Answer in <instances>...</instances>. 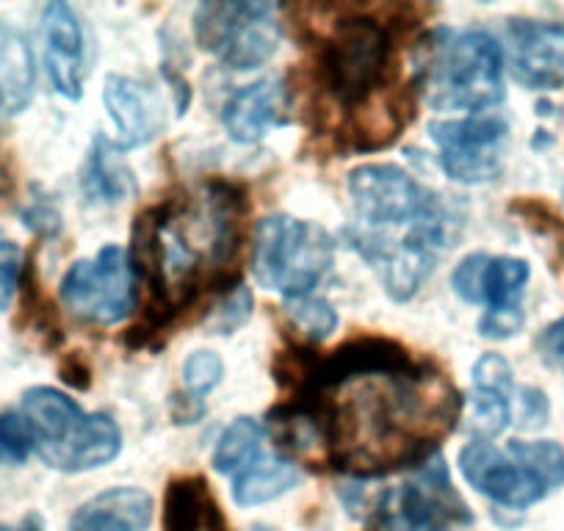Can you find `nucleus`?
Here are the masks:
<instances>
[{
  "instance_id": "37",
  "label": "nucleus",
  "mask_w": 564,
  "mask_h": 531,
  "mask_svg": "<svg viewBox=\"0 0 564 531\" xmlns=\"http://www.w3.org/2000/svg\"><path fill=\"white\" fill-rule=\"evenodd\" d=\"M0 531H45V520L42 514L29 512L20 523H0Z\"/></svg>"
},
{
  "instance_id": "35",
  "label": "nucleus",
  "mask_w": 564,
  "mask_h": 531,
  "mask_svg": "<svg viewBox=\"0 0 564 531\" xmlns=\"http://www.w3.org/2000/svg\"><path fill=\"white\" fill-rule=\"evenodd\" d=\"M172 413H175V419L181 421V424H192V421H199L205 415V408L199 399H194V395H177L175 402H172Z\"/></svg>"
},
{
  "instance_id": "18",
  "label": "nucleus",
  "mask_w": 564,
  "mask_h": 531,
  "mask_svg": "<svg viewBox=\"0 0 564 531\" xmlns=\"http://www.w3.org/2000/svg\"><path fill=\"white\" fill-rule=\"evenodd\" d=\"M164 531H230L203 476H181L166 487Z\"/></svg>"
},
{
  "instance_id": "23",
  "label": "nucleus",
  "mask_w": 564,
  "mask_h": 531,
  "mask_svg": "<svg viewBox=\"0 0 564 531\" xmlns=\"http://www.w3.org/2000/svg\"><path fill=\"white\" fill-rule=\"evenodd\" d=\"M265 435H269L265 426L258 424L254 419H236L221 432L219 443H216L214 468L219 474L238 476L263 454Z\"/></svg>"
},
{
  "instance_id": "1",
  "label": "nucleus",
  "mask_w": 564,
  "mask_h": 531,
  "mask_svg": "<svg viewBox=\"0 0 564 531\" xmlns=\"http://www.w3.org/2000/svg\"><path fill=\"white\" fill-rule=\"evenodd\" d=\"M300 402L322 432L324 463L360 479L423 465L463 415L441 371L384 338L355 340L316 362Z\"/></svg>"
},
{
  "instance_id": "16",
  "label": "nucleus",
  "mask_w": 564,
  "mask_h": 531,
  "mask_svg": "<svg viewBox=\"0 0 564 531\" xmlns=\"http://www.w3.org/2000/svg\"><path fill=\"white\" fill-rule=\"evenodd\" d=\"M102 102L117 124L122 150L141 148L159 137L161 124H164L161 102L144 84L124 78V75H108L106 86H102Z\"/></svg>"
},
{
  "instance_id": "11",
  "label": "nucleus",
  "mask_w": 564,
  "mask_h": 531,
  "mask_svg": "<svg viewBox=\"0 0 564 531\" xmlns=\"http://www.w3.org/2000/svg\"><path fill=\"white\" fill-rule=\"evenodd\" d=\"M432 139L441 148V166L452 181L465 186L490 183L503 170L507 122L501 117H481L432 124Z\"/></svg>"
},
{
  "instance_id": "24",
  "label": "nucleus",
  "mask_w": 564,
  "mask_h": 531,
  "mask_svg": "<svg viewBox=\"0 0 564 531\" xmlns=\"http://www.w3.org/2000/svg\"><path fill=\"white\" fill-rule=\"evenodd\" d=\"M531 269L520 258H490L485 266L481 302L487 311H520Z\"/></svg>"
},
{
  "instance_id": "3",
  "label": "nucleus",
  "mask_w": 564,
  "mask_h": 531,
  "mask_svg": "<svg viewBox=\"0 0 564 531\" xmlns=\"http://www.w3.org/2000/svg\"><path fill=\"white\" fill-rule=\"evenodd\" d=\"M349 194L355 225L346 238L377 269L388 296L410 300L448 249L452 214L435 192L393 164L357 166Z\"/></svg>"
},
{
  "instance_id": "36",
  "label": "nucleus",
  "mask_w": 564,
  "mask_h": 531,
  "mask_svg": "<svg viewBox=\"0 0 564 531\" xmlns=\"http://www.w3.org/2000/svg\"><path fill=\"white\" fill-rule=\"evenodd\" d=\"M25 225L34 227V230H42V232H56L58 216L53 214L51 208H40V205H34L31 210H25Z\"/></svg>"
},
{
  "instance_id": "39",
  "label": "nucleus",
  "mask_w": 564,
  "mask_h": 531,
  "mask_svg": "<svg viewBox=\"0 0 564 531\" xmlns=\"http://www.w3.org/2000/svg\"><path fill=\"white\" fill-rule=\"evenodd\" d=\"M249 531H280V529H274V525H265V523H260V525H252V529Z\"/></svg>"
},
{
  "instance_id": "17",
  "label": "nucleus",
  "mask_w": 564,
  "mask_h": 531,
  "mask_svg": "<svg viewBox=\"0 0 564 531\" xmlns=\"http://www.w3.org/2000/svg\"><path fill=\"white\" fill-rule=\"evenodd\" d=\"M153 520V498L139 487H111L86 501L69 531H144Z\"/></svg>"
},
{
  "instance_id": "29",
  "label": "nucleus",
  "mask_w": 564,
  "mask_h": 531,
  "mask_svg": "<svg viewBox=\"0 0 564 531\" xmlns=\"http://www.w3.org/2000/svg\"><path fill=\"white\" fill-rule=\"evenodd\" d=\"M474 390H496L507 393L512 390V366L501 355H481L474 366Z\"/></svg>"
},
{
  "instance_id": "27",
  "label": "nucleus",
  "mask_w": 564,
  "mask_h": 531,
  "mask_svg": "<svg viewBox=\"0 0 564 531\" xmlns=\"http://www.w3.org/2000/svg\"><path fill=\"white\" fill-rule=\"evenodd\" d=\"M221 373H225V362L216 351H194L183 362V388H186L188 395L199 399V395L210 393L221 382Z\"/></svg>"
},
{
  "instance_id": "13",
  "label": "nucleus",
  "mask_w": 564,
  "mask_h": 531,
  "mask_svg": "<svg viewBox=\"0 0 564 531\" xmlns=\"http://www.w3.org/2000/svg\"><path fill=\"white\" fill-rule=\"evenodd\" d=\"M512 73L529 89L564 86V23L514 20L509 25Z\"/></svg>"
},
{
  "instance_id": "28",
  "label": "nucleus",
  "mask_w": 564,
  "mask_h": 531,
  "mask_svg": "<svg viewBox=\"0 0 564 531\" xmlns=\"http://www.w3.org/2000/svg\"><path fill=\"white\" fill-rule=\"evenodd\" d=\"M23 280V252L14 241L0 238V313L7 311Z\"/></svg>"
},
{
  "instance_id": "34",
  "label": "nucleus",
  "mask_w": 564,
  "mask_h": 531,
  "mask_svg": "<svg viewBox=\"0 0 564 531\" xmlns=\"http://www.w3.org/2000/svg\"><path fill=\"white\" fill-rule=\"evenodd\" d=\"M536 349H540V355L545 357L547 362H553V366H556V362H564V316L542 329L540 338H536Z\"/></svg>"
},
{
  "instance_id": "12",
  "label": "nucleus",
  "mask_w": 564,
  "mask_h": 531,
  "mask_svg": "<svg viewBox=\"0 0 564 531\" xmlns=\"http://www.w3.org/2000/svg\"><path fill=\"white\" fill-rule=\"evenodd\" d=\"M18 413L23 415L25 426H29L34 454H40V459L47 468L56 465V459L73 443V437L78 435L80 424L86 419L84 410L67 393L56 388L25 390Z\"/></svg>"
},
{
  "instance_id": "38",
  "label": "nucleus",
  "mask_w": 564,
  "mask_h": 531,
  "mask_svg": "<svg viewBox=\"0 0 564 531\" xmlns=\"http://www.w3.org/2000/svg\"><path fill=\"white\" fill-rule=\"evenodd\" d=\"M14 186V172L12 164H9V153L0 148V197H7Z\"/></svg>"
},
{
  "instance_id": "9",
  "label": "nucleus",
  "mask_w": 564,
  "mask_h": 531,
  "mask_svg": "<svg viewBox=\"0 0 564 531\" xmlns=\"http://www.w3.org/2000/svg\"><path fill=\"white\" fill-rule=\"evenodd\" d=\"M474 520L448 479L441 454H432L404 485L384 492L373 512L379 531H452Z\"/></svg>"
},
{
  "instance_id": "5",
  "label": "nucleus",
  "mask_w": 564,
  "mask_h": 531,
  "mask_svg": "<svg viewBox=\"0 0 564 531\" xmlns=\"http://www.w3.org/2000/svg\"><path fill=\"white\" fill-rule=\"evenodd\" d=\"M465 481L507 509H529L564 485V448L553 441H512L507 452L474 441L459 452Z\"/></svg>"
},
{
  "instance_id": "40",
  "label": "nucleus",
  "mask_w": 564,
  "mask_h": 531,
  "mask_svg": "<svg viewBox=\"0 0 564 531\" xmlns=\"http://www.w3.org/2000/svg\"><path fill=\"white\" fill-rule=\"evenodd\" d=\"M3 463H9V457H7V452L0 448V465H3Z\"/></svg>"
},
{
  "instance_id": "30",
  "label": "nucleus",
  "mask_w": 564,
  "mask_h": 531,
  "mask_svg": "<svg viewBox=\"0 0 564 531\" xmlns=\"http://www.w3.org/2000/svg\"><path fill=\"white\" fill-rule=\"evenodd\" d=\"M490 254L474 252L457 266L454 272V289L465 302H481V283H485V266Z\"/></svg>"
},
{
  "instance_id": "4",
  "label": "nucleus",
  "mask_w": 564,
  "mask_h": 531,
  "mask_svg": "<svg viewBox=\"0 0 564 531\" xmlns=\"http://www.w3.org/2000/svg\"><path fill=\"white\" fill-rule=\"evenodd\" d=\"M415 89L437 111L481 113L503 100V53L487 31H437L421 42Z\"/></svg>"
},
{
  "instance_id": "33",
  "label": "nucleus",
  "mask_w": 564,
  "mask_h": 531,
  "mask_svg": "<svg viewBox=\"0 0 564 531\" xmlns=\"http://www.w3.org/2000/svg\"><path fill=\"white\" fill-rule=\"evenodd\" d=\"M249 311H252V296H249V291L236 289L230 300L221 305V311L216 313V324H219L221 333H232V329L247 322Z\"/></svg>"
},
{
  "instance_id": "14",
  "label": "nucleus",
  "mask_w": 564,
  "mask_h": 531,
  "mask_svg": "<svg viewBox=\"0 0 564 531\" xmlns=\"http://www.w3.org/2000/svg\"><path fill=\"white\" fill-rule=\"evenodd\" d=\"M45 67L58 95L78 100L86 80L84 29L67 3H47L42 14Z\"/></svg>"
},
{
  "instance_id": "10",
  "label": "nucleus",
  "mask_w": 564,
  "mask_h": 531,
  "mask_svg": "<svg viewBox=\"0 0 564 531\" xmlns=\"http://www.w3.org/2000/svg\"><path fill=\"white\" fill-rule=\"evenodd\" d=\"M62 302L73 316L100 327L128 318L135 302V272L130 254L117 243H108L91 260L69 266L62 280Z\"/></svg>"
},
{
  "instance_id": "21",
  "label": "nucleus",
  "mask_w": 564,
  "mask_h": 531,
  "mask_svg": "<svg viewBox=\"0 0 564 531\" xmlns=\"http://www.w3.org/2000/svg\"><path fill=\"white\" fill-rule=\"evenodd\" d=\"M133 175L119 161L117 148L108 139H97L80 170V192L86 194V199L97 205H117L133 194Z\"/></svg>"
},
{
  "instance_id": "20",
  "label": "nucleus",
  "mask_w": 564,
  "mask_h": 531,
  "mask_svg": "<svg viewBox=\"0 0 564 531\" xmlns=\"http://www.w3.org/2000/svg\"><path fill=\"white\" fill-rule=\"evenodd\" d=\"M119 448H122V432H119L117 421L106 413H86L78 435L64 448L53 468L64 470V474H84V470L102 468L111 459H117Z\"/></svg>"
},
{
  "instance_id": "31",
  "label": "nucleus",
  "mask_w": 564,
  "mask_h": 531,
  "mask_svg": "<svg viewBox=\"0 0 564 531\" xmlns=\"http://www.w3.org/2000/svg\"><path fill=\"white\" fill-rule=\"evenodd\" d=\"M525 324V313L523 307L520 311H487L485 318L479 322V333L485 338L492 340H503V338H512L523 329Z\"/></svg>"
},
{
  "instance_id": "25",
  "label": "nucleus",
  "mask_w": 564,
  "mask_h": 531,
  "mask_svg": "<svg viewBox=\"0 0 564 531\" xmlns=\"http://www.w3.org/2000/svg\"><path fill=\"white\" fill-rule=\"evenodd\" d=\"M512 421V408H509V395L496 393V390H474L470 395V432L479 441L498 437Z\"/></svg>"
},
{
  "instance_id": "15",
  "label": "nucleus",
  "mask_w": 564,
  "mask_h": 531,
  "mask_svg": "<svg viewBox=\"0 0 564 531\" xmlns=\"http://www.w3.org/2000/svg\"><path fill=\"white\" fill-rule=\"evenodd\" d=\"M285 111H289L285 84L280 78H263L232 91L221 108V122L236 142L254 144L271 128L285 122Z\"/></svg>"
},
{
  "instance_id": "2",
  "label": "nucleus",
  "mask_w": 564,
  "mask_h": 531,
  "mask_svg": "<svg viewBox=\"0 0 564 531\" xmlns=\"http://www.w3.org/2000/svg\"><path fill=\"white\" fill-rule=\"evenodd\" d=\"M243 199L230 183H205L199 192L153 205L135 219L133 272L166 316L197 296L203 285L232 283L227 274L241 249Z\"/></svg>"
},
{
  "instance_id": "19",
  "label": "nucleus",
  "mask_w": 564,
  "mask_h": 531,
  "mask_svg": "<svg viewBox=\"0 0 564 531\" xmlns=\"http://www.w3.org/2000/svg\"><path fill=\"white\" fill-rule=\"evenodd\" d=\"M36 84L34 53L20 31L0 25V117L20 113L31 102Z\"/></svg>"
},
{
  "instance_id": "6",
  "label": "nucleus",
  "mask_w": 564,
  "mask_h": 531,
  "mask_svg": "<svg viewBox=\"0 0 564 531\" xmlns=\"http://www.w3.org/2000/svg\"><path fill=\"white\" fill-rule=\"evenodd\" d=\"M335 243L324 227L294 216H265L254 230L252 269L263 289L285 300L311 296L318 280L329 272Z\"/></svg>"
},
{
  "instance_id": "7",
  "label": "nucleus",
  "mask_w": 564,
  "mask_h": 531,
  "mask_svg": "<svg viewBox=\"0 0 564 531\" xmlns=\"http://www.w3.org/2000/svg\"><path fill=\"white\" fill-rule=\"evenodd\" d=\"M390 58V34L377 20H340L322 53L324 86L344 106H360L388 80Z\"/></svg>"
},
{
  "instance_id": "26",
  "label": "nucleus",
  "mask_w": 564,
  "mask_h": 531,
  "mask_svg": "<svg viewBox=\"0 0 564 531\" xmlns=\"http://www.w3.org/2000/svg\"><path fill=\"white\" fill-rule=\"evenodd\" d=\"M289 318L296 333L305 335V340H324L338 327V313L329 302L316 300V296H302V300L289 302Z\"/></svg>"
},
{
  "instance_id": "8",
  "label": "nucleus",
  "mask_w": 564,
  "mask_h": 531,
  "mask_svg": "<svg viewBox=\"0 0 564 531\" xmlns=\"http://www.w3.org/2000/svg\"><path fill=\"white\" fill-rule=\"evenodd\" d=\"M199 47L230 69H258L280 47V20L271 3H203L194 18Z\"/></svg>"
},
{
  "instance_id": "22",
  "label": "nucleus",
  "mask_w": 564,
  "mask_h": 531,
  "mask_svg": "<svg viewBox=\"0 0 564 531\" xmlns=\"http://www.w3.org/2000/svg\"><path fill=\"white\" fill-rule=\"evenodd\" d=\"M296 481H300V468L291 459L260 454L249 468L232 476V498L238 507H258L289 492L291 487H296Z\"/></svg>"
},
{
  "instance_id": "32",
  "label": "nucleus",
  "mask_w": 564,
  "mask_h": 531,
  "mask_svg": "<svg viewBox=\"0 0 564 531\" xmlns=\"http://www.w3.org/2000/svg\"><path fill=\"white\" fill-rule=\"evenodd\" d=\"M551 415V404H547L545 393L536 388H525L520 393V426L523 430H540Z\"/></svg>"
}]
</instances>
